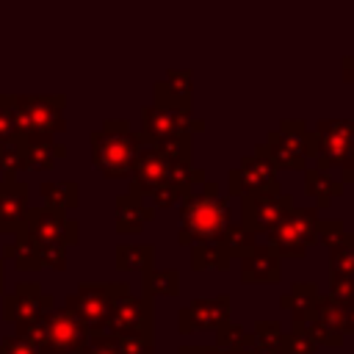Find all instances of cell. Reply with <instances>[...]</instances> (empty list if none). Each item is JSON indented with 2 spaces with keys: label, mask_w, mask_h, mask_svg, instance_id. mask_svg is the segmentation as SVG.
Here are the masks:
<instances>
[{
  "label": "cell",
  "mask_w": 354,
  "mask_h": 354,
  "mask_svg": "<svg viewBox=\"0 0 354 354\" xmlns=\"http://www.w3.org/2000/svg\"><path fill=\"white\" fill-rule=\"evenodd\" d=\"M232 221L230 199L221 196L218 183L205 180L196 191L180 199V230L177 243L194 246L199 241H213L221 235V230Z\"/></svg>",
  "instance_id": "6da1fadb"
},
{
  "label": "cell",
  "mask_w": 354,
  "mask_h": 354,
  "mask_svg": "<svg viewBox=\"0 0 354 354\" xmlns=\"http://www.w3.org/2000/svg\"><path fill=\"white\" fill-rule=\"evenodd\" d=\"M88 144L91 163L105 180H127L144 141L138 133H133L127 119H105L102 127L88 136Z\"/></svg>",
  "instance_id": "7a4b0ae2"
},
{
  "label": "cell",
  "mask_w": 354,
  "mask_h": 354,
  "mask_svg": "<svg viewBox=\"0 0 354 354\" xmlns=\"http://www.w3.org/2000/svg\"><path fill=\"white\" fill-rule=\"evenodd\" d=\"M17 133L22 136H53L64 133L66 97L64 94H11Z\"/></svg>",
  "instance_id": "3957f363"
},
{
  "label": "cell",
  "mask_w": 354,
  "mask_h": 354,
  "mask_svg": "<svg viewBox=\"0 0 354 354\" xmlns=\"http://www.w3.org/2000/svg\"><path fill=\"white\" fill-rule=\"evenodd\" d=\"M315 227H318V210L315 207H299V205H293L277 221V227L266 232V243L282 260H301L310 252V246L318 243Z\"/></svg>",
  "instance_id": "277c9868"
},
{
  "label": "cell",
  "mask_w": 354,
  "mask_h": 354,
  "mask_svg": "<svg viewBox=\"0 0 354 354\" xmlns=\"http://www.w3.org/2000/svg\"><path fill=\"white\" fill-rule=\"evenodd\" d=\"M124 293H130L127 282H83V285H77V293H72L66 299V307L83 321L88 335H94V332L105 329L113 301Z\"/></svg>",
  "instance_id": "5b68a950"
},
{
  "label": "cell",
  "mask_w": 354,
  "mask_h": 354,
  "mask_svg": "<svg viewBox=\"0 0 354 354\" xmlns=\"http://www.w3.org/2000/svg\"><path fill=\"white\" fill-rule=\"evenodd\" d=\"M293 207V196L282 191L279 180L268 183L260 191H252L241 196V224L249 227L254 235L268 232L277 227V221Z\"/></svg>",
  "instance_id": "8992f818"
},
{
  "label": "cell",
  "mask_w": 354,
  "mask_h": 354,
  "mask_svg": "<svg viewBox=\"0 0 354 354\" xmlns=\"http://www.w3.org/2000/svg\"><path fill=\"white\" fill-rule=\"evenodd\" d=\"M313 160L318 171H332L346 163L354 149V119H318L313 130Z\"/></svg>",
  "instance_id": "52a82bcc"
},
{
  "label": "cell",
  "mask_w": 354,
  "mask_h": 354,
  "mask_svg": "<svg viewBox=\"0 0 354 354\" xmlns=\"http://www.w3.org/2000/svg\"><path fill=\"white\" fill-rule=\"evenodd\" d=\"M205 130V122L196 119L191 113V108H183V105H174V102H152L147 108H141V141L144 144H155L166 136H174V133H202Z\"/></svg>",
  "instance_id": "ba28073f"
},
{
  "label": "cell",
  "mask_w": 354,
  "mask_h": 354,
  "mask_svg": "<svg viewBox=\"0 0 354 354\" xmlns=\"http://www.w3.org/2000/svg\"><path fill=\"white\" fill-rule=\"evenodd\" d=\"M22 232L36 243V246H50V243H64V246H75L80 241V227L77 221H72L66 213L55 210V207H28L25 221H22Z\"/></svg>",
  "instance_id": "9c48e42d"
},
{
  "label": "cell",
  "mask_w": 354,
  "mask_h": 354,
  "mask_svg": "<svg viewBox=\"0 0 354 354\" xmlns=\"http://www.w3.org/2000/svg\"><path fill=\"white\" fill-rule=\"evenodd\" d=\"M152 321H155L152 299L124 293L113 301V310H111L102 332H108L113 337H119V335H152Z\"/></svg>",
  "instance_id": "30bf717a"
},
{
  "label": "cell",
  "mask_w": 354,
  "mask_h": 354,
  "mask_svg": "<svg viewBox=\"0 0 354 354\" xmlns=\"http://www.w3.org/2000/svg\"><path fill=\"white\" fill-rule=\"evenodd\" d=\"M230 313H232V301L227 293L213 296V299H194L177 313V332L180 335H194L205 329L216 332L221 324L230 321Z\"/></svg>",
  "instance_id": "8fae6325"
},
{
  "label": "cell",
  "mask_w": 354,
  "mask_h": 354,
  "mask_svg": "<svg viewBox=\"0 0 354 354\" xmlns=\"http://www.w3.org/2000/svg\"><path fill=\"white\" fill-rule=\"evenodd\" d=\"M169 177V158L158 149V147H152V144H141V149H138V155H136V160H133V169H130V188H127V194H133V196H147L155 185H160L163 180Z\"/></svg>",
  "instance_id": "7c38bea8"
},
{
  "label": "cell",
  "mask_w": 354,
  "mask_h": 354,
  "mask_svg": "<svg viewBox=\"0 0 354 354\" xmlns=\"http://www.w3.org/2000/svg\"><path fill=\"white\" fill-rule=\"evenodd\" d=\"M277 180V169L257 152L243 155L235 169L227 171V196H246Z\"/></svg>",
  "instance_id": "4fadbf2b"
},
{
  "label": "cell",
  "mask_w": 354,
  "mask_h": 354,
  "mask_svg": "<svg viewBox=\"0 0 354 354\" xmlns=\"http://www.w3.org/2000/svg\"><path fill=\"white\" fill-rule=\"evenodd\" d=\"M282 279V257L268 243H254L241 257L243 285H277Z\"/></svg>",
  "instance_id": "5bb4252c"
},
{
  "label": "cell",
  "mask_w": 354,
  "mask_h": 354,
  "mask_svg": "<svg viewBox=\"0 0 354 354\" xmlns=\"http://www.w3.org/2000/svg\"><path fill=\"white\" fill-rule=\"evenodd\" d=\"M28 196L30 188L25 180L17 177H0V232H19L25 213H28Z\"/></svg>",
  "instance_id": "9a60e30c"
},
{
  "label": "cell",
  "mask_w": 354,
  "mask_h": 354,
  "mask_svg": "<svg viewBox=\"0 0 354 354\" xmlns=\"http://www.w3.org/2000/svg\"><path fill=\"white\" fill-rule=\"evenodd\" d=\"M47 310H53V299L44 296L36 282L17 285L14 296L6 299V318H14L19 324H30V321L41 318Z\"/></svg>",
  "instance_id": "2e32d148"
},
{
  "label": "cell",
  "mask_w": 354,
  "mask_h": 354,
  "mask_svg": "<svg viewBox=\"0 0 354 354\" xmlns=\"http://www.w3.org/2000/svg\"><path fill=\"white\" fill-rule=\"evenodd\" d=\"M318 299H321V290L315 282H293L290 290L279 296V307L290 313L293 329H304L315 315Z\"/></svg>",
  "instance_id": "e0dca14e"
},
{
  "label": "cell",
  "mask_w": 354,
  "mask_h": 354,
  "mask_svg": "<svg viewBox=\"0 0 354 354\" xmlns=\"http://www.w3.org/2000/svg\"><path fill=\"white\" fill-rule=\"evenodd\" d=\"M22 136V133H19ZM66 155V147L53 136H22V166L25 171H50L58 158Z\"/></svg>",
  "instance_id": "ac0fdd59"
},
{
  "label": "cell",
  "mask_w": 354,
  "mask_h": 354,
  "mask_svg": "<svg viewBox=\"0 0 354 354\" xmlns=\"http://www.w3.org/2000/svg\"><path fill=\"white\" fill-rule=\"evenodd\" d=\"M155 102H174L183 108H191L194 97V72L191 69H169L163 80H155L152 86Z\"/></svg>",
  "instance_id": "d6986e66"
},
{
  "label": "cell",
  "mask_w": 354,
  "mask_h": 354,
  "mask_svg": "<svg viewBox=\"0 0 354 354\" xmlns=\"http://www.w3.org/2000/svg\"><path fill=\"white\" fill-rule=\"evenodd\" d=\"M152 218H155V210L141 196H133V194L116 196V232L119 235H136Z\"/></svg>",
  "instance_id": "ffe728a7"
},
{
  "label": "cell",
  "mask_w": 354,
  "mask_h": 354,
  "mask_svg": "<svg viewBox=\"0 0 354 354\" xmlns=\"http://www.w3.org/2000/svg\"><path fill=\"white\" fill-rule=\"evenodd\" d=\"M301 174H304V194H307L310 199H315V205H313L315 210H326V207H329L335 199H340L343 191H346L343 180L326 177V171L304 169Z\"/></svg>",
  "instance_id": "44dd1931"
},
{
  "label": "cell",
  "mask_w": 354,
  "mask_h": 354,
  "mask_svg": "<svg viewBox=\"0 0 354 354\" xmlns=\"http://www.w3.org/2000/svg\"><path fill=\"white\" fill-rule=\"evenodd\" d=\"M254 152L263 155L277 171H304V169H307V158H301V155H296L293 149H288V147L279 141L277 130H271V133L266 136V141L254 144Z\"/></svg>",
  "instance_id": "7402d4cb"
},
{
  "label": "cell",
  "mask_w": 354,
  "mask_h": 354,
  "mask_svg": "<svg viewBox=\"0 0 354 354\" xmlns=\"http://www.w3.org/2000/svg\"><path fill=\"white\" fill-rule=\"evenodd\" d=\"M188 249H191V268L194 271H227L230 263H232V257L227 254V249L221 246L218 238L199 241Z\"/></svg>",
  "instance_id": "603a6c76"
},
{
  "label": "cell",
  "mask_w": 354,
  "mask_h": 354,
  "mask_svg": "<svg viewBox=\"0 0 354 354\" xmlns=\"http://www.w3.org/2000/svg\"><path fill=\"white\" fill-rule=\"evenodd\" d=\"M41 199L47 207H55L61 213H69L80 205V185L75 180H50V183H41L39 188Z\"/></svg>",
  "instance_id": "cb8c5ba5"
},
{
  "label": "cell",
  "mask_w": 354,
  "mask_h": 354,
  "mask_svg": "<svg viewBox=\"0 0 354 354\" xmlns=\"http://www.w3.org/2000/svg\"><path fill=\"white\" fill-rule=\"evenodd\" d=\"M141 288L144 299H158V296H177L180 293V271L177 268H144L141 271Z\"/></svg>",
  "instance_id": "d4e9b609"
},
{
  "label": "cell",
  "mask_w": 354,
  "mask_h": 354,
  "mask_svg": "<svg viewBox=\"0 0 354 354\" xmlns=\"http://www.w3.org/2000/svg\"><path fill=\"white\" fill-rule=\"evenodd\" d=\"M277 136H279V141H282L288 149H293L296 155L313 158V141H315V136H313V130L307 127L304 119H282L279 127H277Z\"/></svg>",
  "instance_id": "484cf974"
},
{
  "label": "cell",
  "mask_w": 354,
  "mask_h": 354,
  "mask_svg": "<svg viewBox=\"0 0 354 354\" xmlns=\"http://www.w3.org/2000/svg\"><path fill=\"white\" fill-rule=\"evenodd\" d=\"M6 254L14 260V266L17 268H22V271H36V268H44V263H41V249L19 230V232H14V243H8L6 246Z\"/></svg>",
  "instance_id": "4316f807"
},
{
  "label": "cell",
  "mask_w": 354,
  "mask_h": 354,
  "mask_svg": "<svg viewBox=\"0 0 354 354\" xmlns=\"http://www.w3.org/2000/svg\"><path fill=\"white\" fill-rule=\"evenodd\" d=\"M155 263V246L149 243H119L116 268L119 271H144Z\"/></svg>",
  "instance_id": "83f0119b"
},
{
  "label": "cell",
  "mask_w": 354,
  "mask_h": 354,
  "mask_svg": "<svg viewBox=\"0 0 354 354\" xmlns=\"http://www.w3.org/2000/svg\"><path fill=\"white\" fill-rule=\"evenodd\" d=\"M218 241H221V246L227 249V254L232 257V260H241L254 243H257V235L249 230V227H243L241 221L235 224V221H230L224 230H221V235H218Z\"/></svg>",
  "instance_id": "f1b7e54d"
},
{
  "label": "cell",
  "mask_w": 354,
  "mask_h": 354,
  "mask_svg": "<svg viewBox=\"0 0 354 354\" xmlns=\"http://www.w3.org/2000/svg\"><path fill=\"white\" fill-rule=\"evenodd\" d=\"M249 346H254V335L249 329H243V326H238L232 321H227V324H221L216 329V348L238 354V351H246Z\"/></svg>",
  "instance_id": "f546056e"
},
{
  "label": "cell",
  "mask_w": 354,
  "mask_h": 354,
  "mask_svg": "<svg viewBox=\"0 0 354 354\" xmlns=\"http://www.w3.org/2000/svg\"><path fill=\"white\" fill-rule=\"evenodd\" d=\"M152 147H158L171 163H191L194 158V136L191 133H174V136H166L160 141H155Z\"/></svg>",
  "instance_id": "4dcf8cb0"
},
{
  "label": "cell",
  "mask_w": 354,
  "mask_h": 354,
  "mask_svg": "<svg viewBox=\"0 0 354 354\" xmlns=\"http://www.w3.org/2000/svg\"><path fill=\"white\" fill-rule=\"evenodd\" d=\"M166 180H171L183 191V196H188L191 191H196L207 180V174H205V169H196L194 160L191 163H171L169 160V177Z\"/></svg>",
  "instance_id": "1f68e13d"
},
{
  "label": "cell",
  "mask_w": 354,
  "mask_h": 354,
  "mask_svg": "<svg viewBox=\"0 0 354 354\" xmlns=\"http://www.w3.org/2000/svg\"><path fill=\"white\" fill-rule=\"evenodd\" d=\"M335 274H354V232H346L329 246V277Z\"/></svg>",
  "instance_id": "d6a6232c"
},
{
  "label": "cell",
  "mask_w": 354,
  "mask_h": 354,
  "mask_svg": "<svg viewBox=\"0 0 354 354\" xmlns=\"http://www.w3.org/2000/svg\"><path fill=\"white\" fill-rule=\"evenodd\" d=\"M19 171H25V166H22V136L14 133L11 138L0 141V174L3 177H17Z\"/></svg>",
  "instance_id": "836d02e7"
},
{
  "label": "cell",
  "mask_w": 354,
  "mask_h": 354,
  "mask_svg": "<svg viewBox=\"0 0 354 354\" xmlns=\"http://www.w3.org/2000/svg\"><path fill=\"white\" fill-rule=\"evenodd\" d=\"M180 199H183V191H180L171 180H163L160 185H155V188L144 196V202H147L152 210H169V207L180 205Z\"/></svg>",
  "instance_id": "e575fe53"
},
{
  "label": "cell",
  "mask_w": 354,
  "mask_h": 354,
  "mask_svg": "<svg viewBox=\"0 0 354 354\" xmlns=\"http://www.w3.org/2000/svg\"><path fill=\"white\" fill-rule=\"evenodd\" d=\"M321 346L304 332V329H290L282 335L279 343V354H315Z\"/></svg>",
  "instance_id": "d590c367"
},
{
  "label": "cell",
  "mask_w": 354,
  "mask_h": 354,
  "mask_svg": "<svg viewBox=\"0 0 354 354\" xmlns=\"http://www.w3.org/2000/svg\"><path fill=\"white\" fill-rule=\"evenodd\" d=\"M252 335H254V346L279 351V343H282V335L285 332H282V326L277 321H257L254 329H252Z\"/></svg>",
  "instance_id": "8d00e7d4"
},
{
  "label": "cell",
  "mask_w": 354,
  "mask_h": 354,
  "mask_svg": "<svg viewBox=\"0 0 354 354\" xmlns=\"http://www.w3.org/2000/svg\"><path fill=\"white\" fill-rule=\"evenodd\" d=\"M113 343H116L119 354H155L152 335H119V337H113Z\"/></svg>",
  "instance_id": "74e56055"
},
{
  "label": "cell",
  "mask_w": 354,
  "mask_h": 354,
  "mask_svg": "<svg viewBox=\"0 0 354 354\" xmlns=\"http://www.w3.org/2000/svg\"><path fill=\"white\" fill-rule=\"evenodd\" d=\"M346 232H348V230L343 227V221H340V218H326V221H321V218H318L315 235H318V243H324L326 249H329V246H335Z\"/></svg>",
  "instance_id": "f35d334b"
},
{
  "label": "cell",
  "mask_w": 354,
  "mask_h": 354,
  "mask_svg": "<svg viewBox=\"0 0 354 354\" xmlns=\"http://www.w3.org/2000/svg\"><path fill=\"white\" fill-rule=\"evenodd\" d=\"M329 296L346 304H354V274H335L329 277Z\"/></svg>",
  "instance_id": "ab89813d"
},
{
  "label": "cell",
  "mask_w": 354,
  "mask_h": 354,
  "mask_svg": "<svg viewBox=\"0 0 354 354\" xmlns=\"http://www.w3.org/2000/svg\"><path fill=\"white\" fill-rule=\"evenodd\" d=\"M80 354H119V348L108 332H94V335H88Z\"/></svg>",
  "instance_id": "60d3db41"
},
{
  "label": "cell",
  "mask_w": 354,
  "mask_h": 354,
  "mask_svg": "<svg viewBox=\"0 0 354 354\" xmlns=\"http://www.w3.org/2000/svg\"><path fill=\"white\" fill-rule=\"evenodd\" d=\"M14 133H17V122H14L11 94H0V141L11 138Z\"/></svg>",
  "instance_id": "b9f144b4"
},
{
  "label": "cell",
  "mask_w": 354,
  "mask_h": 354,
  "mask_svg": "<svg viewBox=\"0 0 354 354\" xmlns=\"http://www.w3.org/2000/svg\"><path fill=\"white\" fill-rule=\"evenodd\" d=\"M340 77L354 86V55H343L340 58Z\"/></svg>",
  "instance_id": "7bdbcfd3"
},
{
  "label": "cell",
  "mask_w": 354,
  "mask_h": 354,
  "mask_svg": "<svg viewBox=\"0 0 354 354\" xmlns=\"http://www.w3.org/2000/svg\"><path fill=\"white\" fill-rule=\"evenodd\" d=\"M340 180H343V185L354 183V149H351V155L346 158V163L340 166Z\"/></svg>",
  "instance_id": "ee69618b"
},
{
  "label": "cell",
  "mask_w": 354,
  "mask_h": 354,
  "mask_svg": "<svg viewBox=\"0 0 354 354\" xmlns=\"http://www.w3.org/2000/svg\"><path fill=\"white\" fill-rule=\"evenodd\" d=\"M346 335H354V304H348L346 310Z\"/></svg>",
  "instance_id": "f6af8a7d"
},
{
  "label": "cell",
  "mask_w": 354,
  "mask_h": 354,
  "mask_svg": "<svg viewBox=\"0 0 354 354\" xmlns=\"http://www.w3.org/2000/svg\"><path fill=\"white\" fill-rule=\"evenodd\" d=\"M238 354H279L274 348H263V346H249L246 351H238Z\"/></svg>",
  "instance_id": "bcb514c9"
},
{
  "label": "cell",
  "mask_w": 354,
  "mask_h": 354,
  "mask_svg": "<svg viewBox=\"0 0 354 354\" xmlns=\"http://www.w3.org/2000/svg\"><path fill=\"white\" fill-rule=\"evenodd\" d=\"M177 354H205V346H180Z\"/></svg>",
  "instance_id": "7dc6e473"
},
{
  "label": "cell",
  "mask_w": 354,
  "mask_h": 354,
  "mask_svg": "<svg viewBox=\"0 0 354 354\" xmlns=\"http://www.w3.org/2000/svg\"><path fill=\"white\" fill-rule=\"evenodd\" d=\"M205 354H230V351H221V348H216V346H205Z\"/></svg>",
  "instance_id": "c3c4849f"
},
{
  "label": "cell",
  "mask_w": 354,
  "mask_h": 354,
  "mask_svg": "<svg viewBox=\"0 0 354 354\" xmlns=\"http://www.w3.org/2000/svg\"><path fill=\"white\" fill-rule=\"evenodd\" d=\"M0 290H3V263H0Z\"/></svg>",
  "instance_id": "681fc988"
}]
</instances>
